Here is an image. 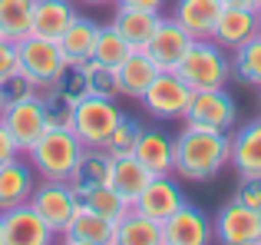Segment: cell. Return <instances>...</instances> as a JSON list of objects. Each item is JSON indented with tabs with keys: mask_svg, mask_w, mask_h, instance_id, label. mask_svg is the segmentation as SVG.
Here are the masks:
<instances>
[{
	"mask_svg": "<svg viewBox=\"0 0 261 245\" xmlns=\"http://www.w3.org/2000/svg\"><path fill=\"white\" fill-rule=\"evenodd\" d=\"M80 202H83L86 209H93V212L113 219V222H119L122 215L133 209L113 186H109V182H102V186H93V189H86V192H80Z\"/></svg>",
	"mask_w": 261,
	"mask_h": 245,
	"instance_id": "cell-30",
	"label": "cell"
},
{
	"mask_svg": "<svg viewBox=\"0 0 261 245\" xmlns=\"http://www.w3.org/2000/svg\"><path fill=\"white\" fill-rule=\"evenodd\" d=\"M218 13H222V0H175L172 7V20L192 33V40H212Z\"/></svg>",
	"mask_w": 261,
	"mask_h": 245,
	"instance_id": "cell-18",
	"label": "cell"
},
{
	"mask_svg": "<svg viewBox=\"0 0 261 245\" xmlns=\"http://www.w3.org/2000/svg\"><path fill=\"white\" fill-rule=\"evenodd\" d=\"M83 77H86V93L89 96H106V100L119 96L116 66H106V63H99V60H86L83 63Z\"/></svg>",
	"mask_w": 261,
	"mask_h": 245,
	"instance_id": "cell-32",
	"label": "cell"
},
{
	"mask_svg": "<svg viewBox=\"0 0 261 245\" xmlns=\"http://www.w3.org/2000/svg\"><path fill=\"white\" fill-rule=\"evenodd\" d=\"M13 70H17V43L0 33V80H4L7 73H13Z\"/></svg>",
	"mask_w": 261,
	"mask_h": 245,
	"instance_id": "cell-38",
	"label": "cell"
},
{
	"mask_svg": "<svg viewBox=\"0 0 261 245\" xmlns=\"http://www.w3.org/2000/svg\"><path fill=\"white\" fill-rule=\"evenodd\" d=\"M116 77H119V96L139 100L146 93V86L159 77V66L146 50H129V57L116 66Z\"/></svg>",
	"mask_w": 261,
	"mask_h": 245,
	"instance_id": "cell-22",
	"label": "cell"
},
{
	"mask_svg": "<svg viewBox=\"0 0 261 245\" xmlns=\"http://www.w3.org/2000/svg\"><path fill=\"white\" fill-rule=\"evenodd\" d=\"M129 50H133V46H129L126 37L113 27V20H109V23H99V30H96V46H93V60H99V63H106V66H119L122 60L129 57Z\"/></svg>",
	"mask_w": 261,
	"mask_h": 245,
	"instance_id": "cell-31",
	"label": "cell"
},
{
	"mask_svg": "<svg viewBox=\"0 0 261 245\" xmlns=\"http://www.w3.org/2000/svg\"><path fill=\"white\" fill-rule=\"evenodd\" d=\"M192 86L178 77L175 70H159V77L146 86V93L139 96L142 110L152 119L169 122V119H185V110L192 103Z\"/></svg>",
	"mask_w": 261,
	"mask_h": 245,
	"instance_id": "cell-5",
	"label": "cell"
},
{
	"mask_svg": "<svg viewBox=\"0 0 261 245\" xmlns=\"http://www.w3.org/2000/svg\"><path fill=\"white\" fill-rule=\"evenodd\" d=\"M159 20H162V13H155V10H136V7H119L116 4L113 27L126 37V43L133 46V50H146V43L155 33Z\"/></svg>",
	"mask_w": 261,
	"mask_h": 245,
	"instance_id": "cell-23",
	"label": "cell"
},
{
	"mask_svg": "<svg viewBox=\"0 0 261 245\" xmlns=\"http://www.w3.org/2000/svg\"><path fill=\"white\" fill-rule=\"evenodd\" d=\"M63 66H66V60L60 53L57 40L37 37V33H27L23 40H17V70H23L40 90H46Z\"/></svg>",
	"mask_w": 261,
	"mask_h": 245,
	"instance_id": "cell-6",
	"label": "cell"
},
{
	"mask_svg": "<svg viewBox=\"0 0 261 245\" xmlns=\"http://www.w3.org/2000/svg\"><path fill=\"white\" fill-rule=\"evenodd\" d=\"M139 133H142V122H136L133 116H126L122 113L119 122H116V129L109 133V139H106V153L113 156H133V149H136V139H139Z\"/></svg>",
	"mask_w": 261,
	"mask_h": 245,
	"instance_id": "cell-33",
	"label": "cell"
},
{
	"mask_svg": "<svg viewBox=\"0 0 261 245\" xmlns=\"http://www.w3.org/2000/svg\"><path fill=\"white\" fill-rule=\"evenodd\" d=\"M212 226H215V239L222 245H261V209L242 206L231 199L218 209Z\"/></svg>",
	"mask_w": 261,
	"mask_h": 245,
	"instance_id": "cell-9",
	"label": "cell"
},
{
	"mask_svg": "<svg viewBox=\"0 0 261 245\" xmlns=\"http://www.w3.org/2000/svg\"><path fill=\"white\" fill-rule=\"evenodd\" d=\"M175 73L192 90H218V86H228V80H231L228 50L218 46L215 40H195L189 46V53L182 57V63L175 66Z\"/></svg>",
	"mask_w": 261,
	"mask_h": 245,
	"instance_id": "cell-3",
	"label": "cell"
},
{
	"mask_svg": "<svg viewBox=\"0 0 261 245\" xmlns=\"http://www.w3.org/2000/svg\"><path fill=\"white\" fill-rule=\"evenodd\" d=\"M27 156H30V166L40 179L70 182L73 169L83 156V142L76 139L70 126H46V133L27 149Z\"/></svg>",
	"mask_w": 261,
	"mask_h": 245,
	"instance_id": "cell-2",
	"label": "cell"
},
{
	"mask_svg": "<svg viewBox=\"0 0 261 245\" xmlns=\"http://www.w3.org/2000/svg\"><path fill=\"white\" fill-rule=\"evenodd\" d=\"M96 30H99V23H93V20H86V17H76L63 33H60L57 43H60V53H63L66 63H80L83 66L86 60H93Z\"/></svg>",
	"mask_w": 261,
	"mask_h": 245,
	"instance_id": "cell-27",
	"label": "cell"
},
{
	"mask_svg": "<svg viewBox=\"0 0 261 245\" xmlns=\"http://www.w3.org/2000/svg\"><path fill=\"white\" fill-rule=\"evenodd\" d=\"M122 110L116 106V100L106 96H86L73 103V116H70V129L76 133V139L83 146H106L109 133L116 129Z\"/></svg>",
	"mask_w": 261,
	"mask_h": 245,
	"instance_id": "cell-4",
	"label": "cell"
},
{
	"mask_svg": "<svg viewBox=\"0 0 261 245\" xmlns=\"http://www.w3.org/2000/svg\"><path fill=\"white\" fill-rule=\"evenodd\" d=\"M37 186V173L33 166H27L23 159H10L0 166V212L20 206V202H30V192Z\"/></svg>",
	"mask_w": 261,
	"mask_h": 245,
	"instance_id": "cell-19",
	"label": "cell"
},
{
	"mask_svg": "<svg viewBox=\"0 0 261 245\" xmlns=\"http://www.w3.org/2000/svg\"><path fill=\"white\" fill-rule=\"evenodd\" d=\"M0 116H4V100H0Z\"/></svg>",
	"mask_w": 261,
	"mask_h": 245,
	"instance_id": "cell-45",
	"label": "cell"
},
{
	"mask_svg": "<svg viewBox=\"0 0 261 245\" xmlns=\"http://www.w3.org/2000/svg\"><path fill=\"white\" fill-rule=\"evenodd\" d=\"M17 156H20V146L13 142V136L7 133V126L0 122V166L10 162V159H17Z\"/></svg>",
	"mask_w": 261,
	"mask_h": 245,
	"instance_id": "cell-39",
	"label": "cell"
},
{
	"mask_svg": "<svg viewBox=\"0 0 261 245\" xmlns=\"http://www.w3.org/2000/svg\"><path fill=\"white\" fill-rule=\"evenodd\" d=\"M40 93L43 90H40L23 70H13V73H7V77L0 80V100H4V106L20 103V100H33V96H40Z\"/></svg>",
	"mask_w": 261,
	"mask_h": 245,
	"instance_id": "cell-35",
	"label": "cell"
},
{
	"mask_svg": "<svg viewBox=\"0 0 261 245\" xmlns=\"http://www.w3.org/2000/svg\"><path fill=\"white\" fill-rule=\"evenodd\" d=\"M116 245H166L162 222L142 215L139 209H129V212L116 222Z\"/></svg>",
	"mask_w": 261,
	"mask_h": 245,
	"instance_id": "cell-26",
	"label": "cell"
},
{
	"mask_svg": "<svg viewBox=\"0 0 261 245\" xmlns=\"http://www.w3.org/2000/svg\"><path fill=\"white\" fill-rule=\"evenodd\" d=\"M80 17L73 0H33V27L30 33L46 40H60V33Z\"/></svg>",
	"mask_w": 261,
	"mask_h": 245,
	"instance_id": "cell-20",
	"label": "cell"
},
{
	"mask_svg": "<svg viewBox=\"0 0 261 245\" xmlns=\"http://www.w3.org/2000/svg\"><path fill=\"white\" fill-rule=\"evenodd\" d=\"M192 43H195V40H192V33L185 30L182 23H175L172 17H162L159 27H155V33L146 43V53L155 60L159 70H175Z\"/></svg>",
	"mask_w": 261,
	"mask_h": 245,
	"instance_id": "cell-13",
	"label": "cell"
},
{
	"mask_svg": "<svg viewBox=\"0 0 261 245\" xmlns=\"http://www.w3.org/2000/svg\"><path fill=\"white\" fill-rule=\"evenodd\" d=\"M258 93H261V86H258ZM258 103H261V96H258Z\"/></svg>",
	"mask_w": 261,
	"mask_h": 245,
	"instance_id": "cell-46",
	"label": "cell"
},
{
	"mask_svg": "<svg viewBox=\"0 0 261 245\" xmlns=\"http://www.w3.org/2000/svg\"><path fill=\"white\" fill-rule=\"evenodd\" d=\"M30 206L43 215V222L53 229V232H63L66 222L73 219V212L80 209V195L70 182H60V179H40L30 192Z\"/></svg>",
	"mask_w": 261,
	"mask_h": 245,
	"instance_id": "cell-8",
	"label": "cell"
},
{
	"mask_svg": "<svg viewBox=\"0 0 261 245\" xmlns=\"http://www.w3.org/2000/svg\"><path fill=\"white\" fill-rule=\"evenodd\" d=\"M119 7H136V10H155L162 13V7H166V0H116Z\"/></svg>",
	"mask_w": 261,
	"mask_h": 245,
	"instance_id": "cell-40",
	"label": "cell"
},
{
	"mask_svg": "<svg viewBox=\"0 0 261 245\" xmlns=\"http://www.w3.org/2000/svg\"><path fill=\"white\" fill-rule=\"evenodd\" d=\"M0 122H4L7 133L13 136V142L20 146V153H27V149L46 133V126H50V122H46V113H43V100H40V96L4 106Z\"/></svg>",
	"mask_w": 261,
	"mask_h": 245,
	"instance_id": "cell-10",
	"label": "cell"
},
{
	"mask_svg": "<svg viewBox=\"0 0 261 245\" xmlns=\"http://www.w3.org/2000/svg\"><path fill=\"white\" fill-rule=\"evenodd\" d=\"M109 169H113V156L106 149L102 146H83V156H80L76 169L70 176V186L76 189V195L93 189V186H102V182H109Z\"/></svg>",
	"mask_w": 261,
	"mask_h": 245,
	"instance_id": "cell-25",
	"label": "cell"
},
{
	"mask_svg": "<svg viewBox=\"0 0 261 245\" xmlns=\"http://www.w3.org/2000/svg\"><path fill=\"white\" fill-rule=\"evenodd\" d=\"M133 156L149 169L152 176H169L175 169V139L166 133V129H146L142 126L139 139H136Z\"/></svg>",
	"mask_w": 261,
	"mask_h": 245,
	"instance_id": "cell-16",
	"label": "cell"
},
{
	"mask_svg": "<svg viewBox=\"0 0 261 245\" xmlns=\"http://www.w3.org/2000/svg\"><path fill=\"white\" fill-rule=\"evenodd\" d=\"M235 202L251 209H261V176H238V186H235Z\"/></svg>",
	"mask_w": 261,
	"mask_h": 245,
	"instance_id": "cell-37",
	"label": "cell"
},
{
	"mask_svg": "<svg viewBox=\"0 0 261 245\" xmlns=\"http://www.w3.org/2000/svg\"><path fill=\"white\" fill-rule=\"evenodd\" d=\"M255 13H258V30H261V4H258V10H255Z\"/></svg>",
	"mask_w": 261,
	"mask_h": 245,
	"instance_id": "cell-44",
	"label": "cell"
},
{
	"mask_svg": "<svg viewBox=\"0 0 261 245\" xmlns=\"http://www.w3.org/2000/svg\"><path fill=\"white\" fill-rule=\"evenodd\" d=\"M231 77L245 86H261V30L238 50H231Z\"/></svg>",
	"mask_w": 261,
	"mask_h": 245,
	"instance_id": "cell-28",
	"label": "cell"
},
{
	"mask_svg": "<svg viewBox=\"0 0 261 245\" xmlns=\"http://www.w3.org/2000/svg\"><path fill=\"white\" fill-rule=\"evenodd\" d=\"M261 0H222V7H238V10H258Z\"/></svg>",
	"mask_w": 261,
	"mask_h": 245,
	"instance_id": "cell-41",
	"label": "cell"
},
{
	"mask_svg": "<svg viewBox=\"0 0 261 245\" xmlns=\"http://www.w3.org/2000/svg\"><path fill=\"white\" fill-rule=\"evenodd\" d=\"M258 33V13L255 10H238V7H222L215 20L212 40L225 50H238L245 40H251Z\"/></svg>",
	"mask_w": 261,
	"mask_h": 245,
	"instance_id": "cell-17",
	"label": "cell"
},
{
	"mask_svg": "<svg viewBox=\"0 0 261 245\" xmlns=\"http://www.w3.org/2000/svg\"><path fill=\"white\" fill-rule=\"evenodd\" d=\"M83 4H89V7H99V4H116V0H83Z\"/></svg>",
	"mask_w": 261,
	"mask_h": 245,
	"instance_id": "cell-42",
	"label": "cell"
},
{
	"mask_svg": "<svg viewBox=\"0 0 261 245\" xmlns=\"http://www.w3.org/2000/svg\"><path fill=\"white\" fill-rule=\"evenodd\" d=\"M46 90L57 93V96H63L66 103H76V100H83V96H86V77H83V66H80V63H66L63 70L57 73V80L46 86Z\"/></svg>",
	"mask_w": 261,
	"mask_h": 245,
	"instance_id": "cell-34",
	"label": "cell"
},
{
	"mask_svg": "<svg viewBox=\"0 0 261 245\" xmlns=\"http://www.w3.org/2000/svg\"><path fill=\"white\" fill-rule=\"evenodd\" d=\"M0 245H4V212H0Z\"/></svg>",
	"mask_w": 261,
	"mask_h": 245,
	"instance_id": "cell-43",
	"label": "cell"
},
{
	"mask_svg": "<svg viewBox=\"0 0 261 245\" xmlns=\"http://www.w3.org/2000/svg\"><path fill=\"white\" fill-rule=\"evenodd\" d=\"M162 232H166V245H208V242H215L212 219L198 206H189V202L178 209L172 219L162 222Z\"/></svg>",
	"mask_w": 261,
	"mask_h": 245,
	"instance_id": "cell-14",
	"label": "cell"
},
{
	"mask_svg": "<svg viewBox=\"0 0 261 245\" xmlns=\"http://www.w3.org/2000/svg\"><path fill=\"white\" fill-rule=\"evenodd\" d=\"M238 119V106L225 86L218 90H195L192 103L185 110V122L202 129H218V133H231Z\"/></svg>",
	"mask_w": 261,
	"mask_h": 245,
	"instance_id": "cell-7",
	"label": "cell"
},
{
	"mask_svg": "<svg viewBox=\"0 0 261 245\" xmlns=\"http://www.w3.org/2000/svg\"><path fill=\"white\" fill-rule=\"evenodd\" d=\"M182 206H185V192L172 179V173L169 176H152L149 186L139 192V199L133 202V209H139L142 215H149V219H155V222L172 219Z\"/></svg>",
	"mask_w": 261,
	"mask_h": 245,
	"instance_id": "cell-12",
	"label": "cell"
},
{
	"mask_svg": "<svg viewBox=\"0 0 261 245\" xmlns=\"http://www.w3.org/2000/svg\"><path fill=\"white\" fill-rule=\"evenodd\" d=\"M231 166L238 176H261V119L231 133Z\"/></svg>",
	"mask_w": 261,
	"mask_h": 245,
	"instance_id": "cell-21",
	"label": "cell"
},
{
	"mask_svg": "<svg viewBox=\"0 0 261 245\" xmlns=\"http://www.w3.org/2000/svg\"><path fill=\"white\" fill-rule=\"evenodd\" d=\"M40 100H43V113H46V122H50V126H70L73 103H66L63 96H57V93H50V90L40 93Z\"/></svg>",
	"mask_w": 261,
	"mask_h": 245,
	"instance_id": "cell-36",
	"label": "cell"
},
{
	"mask_svg": "<svg viewBox=\"0 0 261 245\" xmlns=\"http://www.w3.org/2000/svg\"><path fill=\"white\" fill-rule=\"evenodd\" d=\"M225 166H231V133L189 126L175 136V169L172 176L192 182L215 179Z\"/></svg>",
	"mask_w": 261,
	"mask_h": 245,
	"instance_id": "cell-1",
	"label": "cell"
},
{
	"mask_svg": "<svg viewBox=\"0 0 261 245\" xmlns=\"http://www.w3.org/2000/svg\"><path fill=\"white\" fill-rule=\"evenodd\" d=\"M53 239L57 232L46 226L43 215L30 202H20L4 212V245H50Z\"/></svg>",
	"mask_w": 261,
	"mask_h": 245,
	"instance_id": "cell-11",
	"label": "cell"
},
{
	"mask_svg": "<svg viewBox=\"0 0 261 245\" xmlns=\"http://www.w3.org/2000/svg\"><path fill=\"white\" fill-rule=\"evenodd\" d=\"M60 239L70 242V245H116V222L99 215V212H93V209H86L80 202V209L66 222Z\"/></svg>",
	"mask_w": 261,
	"mask_h": 245,
	"instance_id": "cell-15",
	"label": "cell"
},
{
	"mask_svg": "<svg viewBox=\"0 0 261 245\" xmlns=\"http://www.w3.org/2000/svg\"><path fill=\"white\" fill-rule=\"evenodd\" d=\"M33 27V0H0V33L13 43L23 40Z\"/></svg>",
	"mask_w": 261,
	"mask_h": 245,
	"instance_id": "cell-29",
	"label": "cell"
},
{
	"mask_svg": "<svg viewBox=\"0 0 261 245\" xmlns=\"http://www.w3.org/2000/svg\"><path fill=\"white\" fill-rule=\"evenodd\" d=\"M149 179H152V173H149L136 156H116V159H113V169H109V186H113L116 192L129 202V206L139 199V192L149 186Z\"/></svg>",
	"mask_w": 261,
	"mask_h": 245,
	"instance_id": "cell-24",
	"label": "cell"
}]
</instances>
